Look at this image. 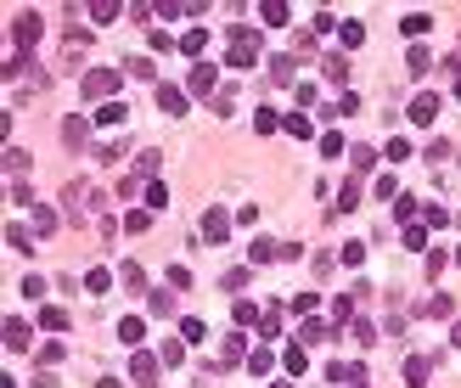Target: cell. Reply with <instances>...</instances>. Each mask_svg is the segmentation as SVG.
Masks as SVG:
<instances>
[{"mask_svg": "<svg viewBox=\"0 0 461 388\" xmlns=\"http://www.w3.org/2000/svg\"><path fill=\"white\" fill-rule=\"evenodd\" d=\"M253 57H259V34L253 28H236L230 34V51H226V68H248Z\"/></svg>", "mask_w": 461, "mask_h": 388, "instance_id": "1", "label": "cell"}, {"mask_svg": "<svg viewBox=\"0 0 461 388\" xmlns=\"http://www.w3.org/2000/svg\"><path fill=\"white\" fill-rule=\"evenodd\" d=\"M118 84H124V74H113V68H90V74H84V96H90V101H107Z\"/></svg>", "mask_w": 461, "mask_h": 388, "instance_id": "2", "label": "cell"}, {"mask_svg": "<svg viewBox=\"0 0 461 388\" xmlns=\"http://www.w3.org/2000/svg\"><path fill=\"white\" fill-rule=\"evenodd\" d=\"M11 40L28 51V45L40 40V17H34V11H17V17H11Z\"/></svg>", "mask_w": 461, "mask_h": 388, "instance_id": "3", "label": "cell"}, {"mask_svg": "<svg viewBox=\"0 0 461 388\" xmlns=\"http://www.w3.org/2000/svg\"><path fill=\"white\" fill-rule=\"evenodd\" d=\"M214 74H220L214 62H197V68L186 74V90H191V96H214Z\"/></svg>", "mask_w": 461, "mask_h": 388, "instance_id": "4", "label": "cell"}, {"mask_svg": "<svg viewBox=\"0 0 461 388\" xmlns=\"http://www.w3.org/2000/svg\"><path fill=\"white\" fill-rule=\"evenodd\" d=\"M130 377L141 388H157V360L147 355V349H135V360H130Z\"/></svg>", "mask_w": 461, "mask_h": 388, "instance_id": "5", "label": "cell"}, {"mask_svg": "<svg viewBox=\"0 0 461 388\" xmlns=\"http://www.w3.org/2000/svg\"><path fill=\"white\" fill-rule=\"evenodd\" d=\"M230 236V214L226 209H209V214H203V242H226Z\"/></svg>", "mask_w": 461, "mask_h": 388, "instance_id": "6", "label": "cell"}, {"mask_svg": "<svg viewBox=\"0 0 461 388\" xmlns=\"http://www.w3.org/2000/svg\"><path fill=\"white\" fill-rule=\"evenodd\" d=\"M157 107L180 118V113H186V90H174V84H157Z\"/></svg>", "mask_w": 461, "mask_h": 388, "instance_id": "7", "label": "cell"}, {"mask_svg": "<svg viewBox=\"0 0 461 388\" xmlns=\"http://www.w3.org/2000/svg\"><path fill=\"white\" fill-rule=\"evenodd\" d=\"M433 113H439V96H428V90H422V96L411 101V124H433Z\"/></svg>", "mask_w": 461, "mask_h": 388, "instance_id": "8", "label": "cell"}, {"mask_svg": "<svg viewBox=\"0 0 461 388\" xmlns=\"http://www.w3.org/2000/svg\"><path fill=\"white\" fill-rule=\"evenodd\" d=\"M6 349H11V355H23V349H28V326H23L17 315L6 321Z\"/></svg>", "mask_w": 461, "mask_h": 388, "instance_id": "9", "label": "cell"}, {"mask_svg": "<svg viewBox=\"0 0 461 388\" xmlns=\"http://www.w3.org/2000/svg\"><path fill=\"white\" fill-rule=\"evenodd\" d=\"M428 372H433V366H428L422 355H405V383H411V388H422V383H428Z\"/></svg>", "mask_w": 461, "mask_h": 388, "instance_id": "10", "label": "cell"}, {"mask_svg": "<svg viewBox=\"0 0 461 388\" xmlns=\"http://www.w3.org/2000/svg\"><path fill=\"white\" fill-rule=\"evenodd\" d=\"M428 28H433V17H428V11H411V17L399 23V34H405V40H416V34H428Z\"/></svg>", "mask_w": 461, "mask_h": 388, "instance_id": "11", "label": "cell"}, {"mask_svg": "<svg viewBox=\"0 0 461 388\" xmlns=\"http://www.w3.org/2000/svg\"><path fill=\"white\" fill-rule=\"evenodd\" d=\"M124 118H130V107H124V101H101V113H96V124H101V130H107V124H124Z\"/></svg>", "mask_w": 461, "mask_h": 388, "instance_id": "12", "label": "cell"}, {"mask_svg": "<svg viewBox=\"0 0 461 388\" xmlns=\"http://www.w3.org/2000/svg\"><path fill=\"white\" fill-rule=\"evenodd\" d=\"M118 338H124V343H141V338H147V321H141V315H124V321H118Z\"/></svg>", "mask_w": 461, "mask_h": 388, "instance_id": "13", "label": "cell"}, {"mask_svg": "<svg viewBox=\"0 0 461 388\" xmlns=\"http://www.w3.org/2000/svg\"><path fill=\"white\" fill-rule=\"evenodd\" d=\"M230 321H236V332H242V326H253V321H259V304L236 299V304H230Z\"/></svg>", "mask_w": 461, "mask_h": 388, "instance_id": "14", "label": "cell"}, {"mask_svg": "<svg viewBox=\"0 0 461 388\" xmlns=\"http://www.w3.org/2000/svg\"><path fill=\"white\" fill-rule=\"evenodd\" d=\"M203 45H209V28H186V34H180V51H186V57H197Z\"/></svg>", "mask_w": 461, "mask_h": 388, "instance_id": "15", "label": "cell"}, {"mask_svg": "<svg viewBox=\"0 0 461 388\" xmlns=\"http://www.w3.org/2000/svg\"><path fill=\"white\" fill-rule=\"evenodd\" d=\"M349 209H360V180H343V192H338V214H349Z\"/></svg>", "mask_w": 461, "mask_h": 388, "instance_id": "16", "label": "cell"}, {"mask_svg": "<svg viewBox=\"0 0 461 388\" xmlns=\"http://www.w3.org/2000/svg\"><path fill=\"white\" fill-rule=\"evenodd\" d=\"M180 338H186V343H209V326H203L197 315H186V321H180Z\"/></svg>", "mask_w": 461, "mask_h": 388, "instance_id": "17", "label": "cell"}, {"mask_svg": "<svg viewBox=\"0 0 461 388\" xmlns=\"http://www.w3.org/2000/svg\"><path fill=\"white\" fill-rule=\"evenodd\" d=\"M270 366H276V355H270V349H248V372H253V377H265Z\"/></svg>", "mask_w": 461, "mask_h": 388, "instance_id": "18", "label": "cell"}, {"mask_svg": "<svg viewBox=\"0 0 461 388\" xmlns=\"http://www.w3.org/2000/svg\"><path fill=\"white\" fill-rule=\"evenodd\" d=\"M259 332H265V343H276V338H282V310H265V315H259Z\"/></svg>", "mask_w": 461, "mask_h": 388, "instance_id": "19", "label": "cell"}, {"mask_svg": "<svg viewBox=\"0 0 461 388\" xmlns=\"http://www.w3.org/2000/svg\"><path fill=\"white\" fill-rule=\"evenodd\" d=\"M321 74H326V84H349V62H343V57H326Z\"/></svg>", "mask_w": 461, "mask_h": 388, "instance_id": "20", "label": "cell"}, {"mask_svg": "<svg viewBox=\"0 0 461 388\" xmlns=\"http://www.w3.org/2000/svg\"><path fill=\"white\" fill-rule=\"evenodd\" d=\"M147 304H152V315H174V287H163V293H147Z\"/></svg>", "mask_w": 461, "mask_h": 388, "instance_id": "21", "label": "cell"}, {"mask_svg": "<svg viewBox=\"0 0 461 388\" xmlns=\"http://www.w3.org/2000/svg\"><path fill=\"white\" fill-rule=\"evenodd\" d=\"M259 17H265L270 28H282V23H287V6H282V0H265V6H259Z\"/></svg>", "mask_w": 461, "mask_h": 388, "instance_id": "22", "label": "cell"}, {"mask_svg": "<svg viewBox=\"0 0 461 388\" xmlns=\"http://www.w3.org/2000/svg\"><path fill=\"white\" fill-rule=\"evenodd\" d=\"M276 124H282V113H270V107L253 113V130H259V135H276Z\"/></svg>", "mask_w": 461, "mask_h": 388, "instance_id": "23", "label": "cell"}, {"mask_svg": "<svg viewBox=\"0 0 461 388\" xmlns=\"http://www.w3.org/2000/svg\"><path fill=\"white\" fill-rule=\"evenodd\" d=\"M248 253H253V265H270V259H282V248H276V242H265V236H259Z\"/></svg>", "mask_w": 461, "mask_h": 388, "instance_id": "24", "label": "cell"}, {"mask_svg": "<svg viewBox=\"0 0 461 388\" xmlns=\"http://www.w3.org/2000/svg\"><path fill=\"white\" fill-rule=\"evenodd\" d=\"M40 326H45V332H62V326H68V315L57 310V304H45V310H40Z\"/></svg>", "mask_w": 461, "mask_h": 388, "instance_id": "25", "label": "cell"}, {"mask_svg": "<svg viewBox=\"0 0 461 388\" xmlns=\"http://www.w3.org/2000/svg\"><path fill=\"white\" fill-rule=\"evenodd\" d=\"M326 332H332V326H326V321H304V326H299V343H321V338H326Z\"/></svg>", "mask_w": 461, "mask_h": 388, "instance_id": "26", "label": "cell"}, {"mask_svg": "<svg viewBox=\"0 0 461 388\" xmlns=\"http://www.w3.org/2000/svg\"><path fill=\"white\" fill-rule=\"evenodd\" d=\"M84 141V118H62V147H79Z\"/></svg>", "mask_w": 461, "mask_h": 388, "instance_id": "27", "label": "cell"}, {"mask_svg": "<svg viewBox=\"0 0 461 388\" xmlns=\"http://www.w3.org/2000/svg\"><path fill=\"white\" fill-rule=\"evenodd\" d=\"M242 343H248V338H242V332H230V338H226V349H220V366L242 360Z\"/></svg>", "mask_w": 461, "mask_h": 388, "instance_id": "28", "label": "cell"}, {"mask_svg": "<svg viewBox=\"0 0 461 388\" xmlns=\"http://www.w3.org/2000/svg\"><path fill=\"white\" fill-rule=\"evenodd\" d=\"M433 68V51L428 45H411V74H428Z\"/></svg>", "mask_w": 461, "mask_h": 388, "instance_id": "29", "label": "cell"}, {"mask_svg": "<svg viewBox=\"0 0 461 388\" xmlns=\"http://www.w3.org/2000/svg\"><path fill=\"white\" fill-rule=\"evenodd\" d=\"M338 34H343V45H360V40H366V28H360L355 17H349V23H338Z\"/></svg>", "mask_w": 461, "mask_h": 388, "instance_id": "30", "label": "cell"}, {"mask_svg": "<svg viewBox=\"0 0 461 388\" xmlns=\"http://www.w3.org/2000/svg\"><path fill=\"white\" fill-rule=\"evenodd\" d=\"M422 220H428V226H450V209H439V203H422Z\"/></svg>", "mask_w": 461, "mask_h": 388, "instance_id": "31", "label": "cell"}, {"mask_svg": "<svg viewBox=\"0 0 461 388\" xmlns=\"http://www.w3.org/2000/svg\"><path fill=\"white\" fill-rule=\"evenodd\" d=\"M118 276H124V287H135V293H147V276H141V265H124Z\"/></svg>", "mask_w": 461, "mask_h": 388, "instance_id": "32", "label": "cell"}, {"mask_svg": "<svg viewBox=\"0 0 461 388\" xmlns=\"http://www.w3.org/2000/svg\"><path fill=\"white\" fill-rule=\"evenodd\" d=\"M169 287L186 293V287H191V270H186V265H169Z\"/></svg>", "mask_w": 461, "mask_h": 388, "instance_id": "33", "label": "cell"}, {"mask_svg": "<svg viewBox=\"0 0 461 388\" xmlns=\"http://www.w3.org/2000/svg\"><path fill=\"white\" fill-rule=\"evenodd\" d=\"M282 366H287V372H293V377H299V372H304L309 360H304V349H299V343H293V349H287V355H282Z\"/></svg>", "mask_w": 461, "mask_h": 388, "instance_id": "34", "label": "cell"}, {"mask_svg": "<svg viewBox=\"0 0 461 388\" xmlns=\"http://www.w3.org/2000/svg\"><path fill=\"white\" fill-rule=\"evenodd\" d=\"M270 74H276V84H287L293 79V57H270Z\"/></svg>", "mask_w": 461, "mask_h": 388, "instance_id": "35", "label": "cell"}, {"mask_svg": "<svg viewBox=\"0 0 461 388\" xmlns=\"http://www.w3.org/2000/svg\"><path fill=\"white\" fill-rule=\"evenodd\" d=\"M405 248L422 253V248H428V226H405Z\"/></svg>", "mask_w": 461, "mask_h": 388, "instance_id": "36", "label": "cell"}, {"mask_svg": "<svg viewBox=\"0 0 461 388\" xmlns=\"http://www.w3.org/2000/svg\"><path fill=\"white\" fill-rule=\"evenodd\" d=\"M349 157H355V174H372V157H377V153H372V147H355Z\"/></svg>", "mask_w": 461, "mask_h": 388, "instance_id": "37", "label": "cell"}, {"mask_svg": "<svg viewBox=\"0 0 461 388\" xmlns=\"http://www.w3.org/2000/svg\"><path fill=\"white\" fill-rule=\"evenodd\" d=\"M394 214H399V220H405V226H411V220H416V214H422V203H416V197H399V209H394Z\"/></svg>", "mask_w": 461, "mask_h": 388, "instance_id": "38", "label": "cell"}, {"mask_svg": "<svg viewBox=\"0 0 461 388\" xmlns=\"http://www.w3.org/2000/svg\"><path fill=\"white\" fill-rule=\"evenodd\" d=\"M84 287H90V293H107V287H113V276H107V270H90V276H84Z\"/></svg>", "mask_w": 461, "mask_h": 388, "instance_id": "39", "label": "cell"}, {"mask_svg": "<svg viewBox=\"0 0 461 388\" xmlns=\"http://www.w3.org/2000/svg\"><path fill=\"white\" fill-rule=\"evenodd\" d=\"M147 226H152V214H147V209H135V214H130V220H124V231H135V236L147 231Z\"/></svg>", "mask_w": 461, "mask_h": 388, "instance_id": "40", "label": "cell"}, {"mask_svg": "<svg viewBox=\"0 0 461 388\" xmlns=\"http://www.w3.org/2000/svg\"><path fill=\"white\" fill-rule=\"evenodd\" d=\"M34 231L51 236V231H57V214H51V209H40V214H34Z\"/></svg>", "mask_w": 461, "mask_h": 388, "instance_id": "41", "label": "cell"}, {"mask_svg": "<svg viewBox=\"0 0 461 388\" xmlns=\"http://www.w3.org/2000/svg\"><path fill=\"white\" fill-rule=\"evenodd\" d=\"M321 153H326V157H343V135L326 130V135H321Z\"/></svg>", "mask_w": 461, "mask_h": 388, "instance_id": "42", "label": "cell"}, {"mask_svg": "<svg viewBox=\"0 0 461 388\" xmlns=\"http://www.w3.org/2000/svg\"><path fill=\"white\" fill-rule=\"evenodd\" d=\"M6 169H11V174H17V169H28V153H23V147H6Z\"/></svg>", "mask_w": 461, "mask_h": 388, "instance_id": "43", "label": "cell"}, {"mask_svg": "<svg viewBox=\"0 0 461 388\" xmlns=\"http://www.w3.org/2000/svg\"><path fill=\"white\" fill-rule=\"evenodd\" d=\"M6 242H11L17 253H28V248H34V242H28V231H23V226H11V231H6Z\"/></svg>", "mask_w": 461, "mask_h": 388, "instance_id": "44", "label": "cell"}, {"mask_svg": "<svg viewBox=\"0 0 461 388\" xmlns=\"http://www.w3.org/2000/svg\"><path fill=\"white\" fill-rule=\"evenodd\" d=\"M90 17H96V23H113V17H118V6H113V0H101V6H90Z\"/></svg>", "mask_w": 461, "mask_h": 388, "instance_id": "45", "label": "cell"}, {"mask_svg": "<svg viewBox=\"0 0 461 388\" xmlns=\"http://www.w3.org/2000/svg\"><path fill=\"white\" fill-rule=\"evenodd\" d=\"M338 259H343V265H360V259H366V248H360V242H343V253H338Z\"/></svg>", "mask_w": 461, "mask_h": 388, "instance_id": "46", "label": "cell"}, {"mask_svg": "<svg viewBox=\"0 0 461 388\" xmlns=\"http://www.w3.org/2000/svg\"><path fill=\"white\" fill-rule=\"evenodd\" d=\"M57 360H62V343H45V349H40V366H45V372H51V366H57Z\"/></svg>", "mask_w": 461, "mask_h": 388, "instance_id": "47", "label": "cell"}, {"mask_svg": "<svg viewBox=\"0 0 461 388\" xmlns=\"http://www.w3.org/2000/svg\"><path fill=\"white\" fill-rule=\"evenodd\" d=\"M186 360V343H163V366H180Z\"/></svg>", "mask_w": 461, "mask_h": 388, "instance_id": "48", "label": "cell"}, {"mask_svg": "<svg viewBox=\"0 0 461 388\" xmlns=\"http://www.w3.org/2000/svg\"><path fill=\"white\" fill-rule=\"evenodd\" d=\"M411 157V141H388V163H405Z\"/></svg>", "mask_w": 461, "mask_h": 388, "instance_id": "49", "label": "cell"}, {"mask_svg": "<svg viewBox=\"0 0 461 388\" xmlns=\"http://www.w3.org/2000/svg\"><path fill=\"white\" fill-rule=\"evenodd\" d=\"M428 315H439V321H445V315H450V299H445V293H433V299H428Z\"/></svg>", "mask_w": 461, "mask_h": 388, "instance_id": "50", "label": "cell"}, {"mask_svg": "<svg viewBox=\"0 0 461 388\" xmlns=\"http://www.w3.org/2000/svg\"><path fill=\"white\" fill-rule=\"evenodd\" d=\"M163 203H169V192H163V186L152 180V186H147V209H163Z\"/></svg>", "mask_w": 461, "mask_h": 388, "instance_id": "51", "label": "cell"}, {"mask_svg": "<svg viewBox=\"0 0 461 388\" xmlns=\"http://www.w3.org/2000/svg\"><path fill=\"white\" fill-rule=\"evenodd\" d=\"M287 304H293V315H309L315 310V293H299V299H287Z\"/></svg>", "mask_w": 461, "mask_h": 388, "instance_id": "52", "label": "cell"}, {"mask_svg": "<svg viewBox=\"0 0 461 388\" xmlns=\"http://www.w3.org/2000/svg\"><path fill=\"white\" fill-rule=\"evenodd\" d=\"M96 388H124V383H118V377H101V383H96Z\"/></svg>", "mask_w": 461, "mask_h": 388, "instance_id": "53", "label": "cell"}, {"mask_svg": "<svg viewBox=\"0 0 461 388\" xmlns=\"http://www.w3.org/2000/svg\"><path fill=\"white\" fill-rule=\"evenodd\" d=\"M450 343H456V349H461V326H456V332H450Z\"/></svg>", "mask_w": 461, "mask_h": 388, "instance_id": "54", "label": "cell"}, {"mask_svg": "<svg viewBox=\"0 0 461 388\" xmlns=\"http://www.w3.org/2000/svg\"><path fill=\"white\" fill-rule=\"evenodd\" d=\"M456 96H461V79H456Z\"/></svg>", "mask_w": 461, "mask_h": 388, "instance_id": "55", "label": "cell"}, {"mask_svg": "<svg viewBox=\"0 0 461 388\" xmlns=\"http://www.w3.org/2000/svg\"><path fill=\"white\" fill-rule=\"evenodd\" d=\"M276 388H287V383H276Z\"/></svg>", "mask_w": 461, "mask_h": 388, "instance_id": "56", "label": "cell"}, {"mask_svg": "<svg viewBox=\"0 0 461 388\" xmlns=\"http://www.w3.org/2000/svg\"><path fill=\"white\" fill-rule=\"evenodd\" d=\"M456 259H461V253H456Z\"/></svg>", "mask_w": 461, "mask_h": 388, "instance_id": "57", "label": "cell"}]
</instances>
